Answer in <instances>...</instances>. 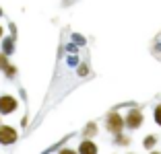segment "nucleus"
Wrapping results in <instances>:
<instances>
[{
	"instance_id": "1",
	"label": "nucleus",
	"mask_w": 161,
	"mask_h": 154,
	"mask_svg": "<svg viewBox=\"0 0 161 154\" xmlns=\"http://www.w3.org/2000/svg\"><path fill=\"white\" fill-rule=\"evenodd\" d=\"M103 127H105V131L112 134V136L120 134V131H126V130H124L122 113H120L118 109H109V111L105 113V117H103Z\"/></svg>"
},
{
	"instance_id": "2",
	"label": "nucleus",
	"mask_w": 161,
	"mask_h": 154,
	"mask_svg": "<svg viewBox=\"0 0 161 154\" xmlns=\"http://www.w3.org/2000/svg\"><path fill=\"white\" fill-rule=\"evenodd\" d=\"M124 117V130L128 131H136L142 127V123H145V113H142L141 107H136V105H132V107L126 111V115Z\"/></svg>"
},
{
	"instance_id": "3",
	"label": "nucleus",
	"mask_w": 161,
	"mask_h": 154,
	"mask_svg": "<svg viewBox=\"0 0 161 154\" xmlns=\"http://www.w3.org/2000/svg\"><path fill=\"white\" fill-rule=\"evenodd\" d=\"M14 111H19V99L10 93L0 95V115H13Z\"/></svg>"
},
{
	"instance_id": "4",
	"label": "nucleus",
	"mask_w": 161,
	"mask_h": 154,
	"mask_svg": "<svg viewBox=\"0 0 161 154\" xmlns=\"http://www.w3.org/2000/svg\"><path fill=\"white\" fill-rule=\"evenodd\" d=\"M19 140V130L8 123H0V146H13Z\"/></svg>"
},
{
	"instance_id": "5",
	"label": "nucleus",
	"mask_w": 161,
	"mask_h": 154,
	"mask_svg": "<svg viewBox=\"0 0 161 154\" xmlns=\"http://www.w3.org/2000/svg\"><path fill=\"white\" fill-rule=\"evenodd\" d=\"M97 131H99V126H97V121H87L85 127L80 130V140H95Z\"/></svg>"
},
{
	"instance_id": "6",
	"label": "nucleus",
	"mask_w": 161,
	"mask_h": 154,
	"mask_svg": "<svg viewBox=\"0 0 161 154\" xmlns=\"http://www.w3.org/2000/svg\"><path fill=\"white\" fill-rule=\"evenodd\" d=\"M14 43H17V39L13 37V35H8V37H2L0 39V54H4V56H13L14 54Z\"/></svg>"
},
{
	"instance_id": "7",
	"label": "nucleus",
	"mask_w": 161,
	"mask_h": 154,
	"mask_svg": "<svg viewBox=\"0 0 161 154\" xmlns=\"http://www.w3.org/2000/svg\"><path fill=\"white\" fill-rule=\"evenodd\" d=\"M76 154H99V148H97L95 140H80Z\"/></svg>"
},
{
	"instance_id": "8",
	"label": "nucleus",
	"mask_w": 161,
	"mask_h": 154,
	"mask_svg": "<svg viewBox=\"0 0 161 154\" xmlns=\"http://www.w3.org/2000/svg\"><path fill=\"white\" fill-rule=\"evenodd\" d=\"M132 144V138L128 136V131H120L114 136V146H130Z\"/></svg>"
},
{
	"instance_id": "9",
	"label": "nucleus",
	"mask_w": 161,
	"mask_h": 154,
	"mask_svg": "<svg viewBox=\"0 0 161 154\" xmlns=\"http://www.w3.org/2000/svg\"><path fill=\"white\" fill-rule=\"evenodd\" d=\"M157 144H159V138H157L155 134H147L145 138H142V148L145 150H153Z\"/></svg>"
},
{
	"instance_id": "10",
	"label": "nucleus",
	"mask_w": 161,
	"mask_h": 154,
	"mask_svg": "<svg viewBox=\"0 0 161 154\" xmlns=\"http://www.w3.org/2000/svg\"><path fill=\"white\" fill-rule=\"evenodd\" d=\"M2 74H4V78H6V80H14V78H17V74H19V70H17V66L10 62V64L6 66L4 70H2Z\"/></svg>"
},
{
	"instance_id": "11",
	"label": "nucleus",
	"mask_w": 161,
	"mask_h": 154,
	"mask_svg": "<svg viewBox=\"0 0 161 154\" xmlns=\"http://www.w3.org/2000/svg\"><path fill=\"white\" fill-rule=\"evenodd\" d=\"M89 74H91V66L87 64V62H80V64L76 66V76H79V78H87Z\"/></svg>"
},
{
	"instance_id": "12",
	"label": "nucleus",
	"mask_w": 161,
	"mask_h": 154,
	"mask_svg": "<svg viewBox=\"0 0 161 154\" xmlns=\"http://www.w3.org/2000/svg\"><path fill=\"white\" fill-rule=\"evenodd\" d=\"M153 121L157 123V127H161V103H157L153 107Z\"/></svg>"
},
{
	"instance_id": "13",
	"label": "nucleus",
	"mask_w": 161,
	"mask_h": 154,
	"mask_svg": "<svg viewBox=\"0 0 161 154\" xmlns=\"http://www.w3.org/2000/svg\"><path fill=\"white\" fill-rule=\"evenodd\" d=\"M8 64H10V58H8V56H4V54H0V72L4 70Z\"/></svg>"
},
{
	"instance_id": "14",
	"label": "nucleus",
	"mask_w": 161,
	"mask_h": 154,
	"mask_svg": "<svg viewBox=\"0 0 161 154\" xmlns=\"http://www.w3.org/2000/svg\"><path fill=\"white\" fill-rule=\"evenodd\" d=\"M58 154H76V150L75 148H60Z\"/></svg>"
},
{
	"instance_id": "15",
	"label": "nucleus",
	"mask_w": 161,
	"mask_h": 154,
	"mask_svg": "<svg viewBox=\"0 0 161 154\" xmlns=\"http://www.w3.org/2000/svg\"><path fill=\"white\" fill-rule=\"evenodd\" d=\"M76 0H62V6H70V4H75Z\"/></svg>"
},
{
	"instance_id": "16",
	"label": "nucleus",
	"mask_w": 161,
	"mask_h": 154,
	"mask_svg": "<svg viewBox=\"0 0 161 154\" xmlns=\"http://www.w3.org/2000/svg\"><path fill=\"white\" fill-rule=\"evenodd\" d=\"M149 154H161V150H157V148H153V150H149Z\"/></svg>"
},
{
	"instance_id": "17",
	"label": "nucleus",
	"mask_w": 161,
	"mask_h": 154,
	"mask_svg": "<svg viewBox=\"0 0 161 154\" xmlns=\"http://www.w3.org/2000/svg\"><path fill=\"white\" fill-rule=\"evenodd\" d=\"M4 37V27H2V25H0V39Z\"/></svg>"
},
{
	"instance_id": "18",
	"label": "nucleus",
	"mask_w": 161,
	"mask_h": 154,
	"mask_svg": "<svg viewBox=\"0 0 161 154\" xmlns=\"http://www.w3.org/2000/svg\"><path fill=\"white\" fill-rule=\"evenodd\" d=\"M0 17H4V10H2V6H0Z\"/></svg>"
},
{
	"instance_id": "19",
	"label": "nucleus",
	"mask_w": 161,
	"mask_h": 154,
	"mask_svg": "<svg viewBox=\"0 0 161 154\" xmlns=\"http://www.w3.org/2000/svg\"><path fill=\"white\" fill-rule=\"evenodd\" d=\"M0 123H2V115H0Z\"/></svg>"
},
{
	"instance_id": "20",
	"label": "nucleus",
	"mask_w": 161,
	"mask_h": 154,
	"mask_svg": "<svg viewBox=\"0 0 161 154\" xmlns=\"http://www.w3.org/2000/svg\"><path fill=\"white\" fill-rule=\"evenodd\" d=\"M128 154H134V152H128Z\"/></svg>"
}]
</instances>
